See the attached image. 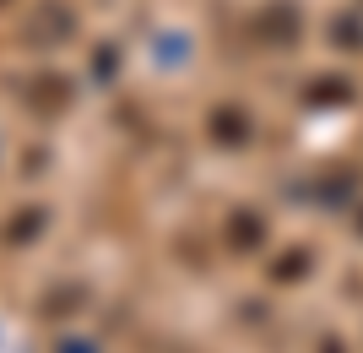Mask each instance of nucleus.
Returning a JSON list of instances; mask_svg holds the SVG:
<instances>
[{
  "label": "nucleus",
  "instance_id": "f257e3e1",
  "mask_svg": "<svg viewBox=\"0 0 363 353\" xmlns=\"http://www.w3.org/2000/svg\"><path fill=\"white\" fill-rule=\"evenodd\" d=\"M260 234H266V229H260V217L255 212H239V217H233V229H228V239H233L239 250H255Z\"/></svg>",
  "mask_w": 363,
  "mask_h": 353
},
{
  "label": "nucleus",
  "instance_id": "f03ea898",
  "mask_svg": "<svg viewBox=\"0 0 363 353\" xmlns=\"http://www.w3.org/2000/svg\"><path fill=\"white\" fill-rule=\"evenodd\" d=\"M217 136L223 141H244V114L233 120V114H217Z\"/></svg>",
  "mask_w": 363,
  "mask_h": 353
},
{
  "label": "nucleus",
  "instance_id": "7ed1b4c3",
  "mask_svg": "<svg viewBox=\"0 0 363 353\" xmlns=\"http://www.w3.org/2000/svg\"><path fill=\"white\" fill-rule=\"evenodd\" d=\"M277 277H303V250H293V256H288V266L277 261Z\"/></svg>",
  "mask_w": 363,
  "mask_h": 353
}]
</instances>
